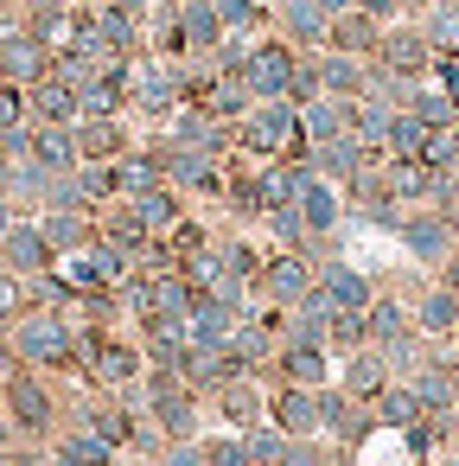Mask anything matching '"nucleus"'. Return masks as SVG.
<instances>
[{
  "mask_svg": "<svg viewBox=\"0 0 459 466\" xmlns=\"http://www.w3.org/2000/svg\"><path fill=\"white\" fill-rule=\"evenodd\" d=\"M52 466H115L122 460V447H109L96 428H84V421H65L58 434H52Z\"/></svg>",
  "mask_w": 459,
  "mask_h": 466,
  "instance_id": "24",
  "label": "nucleus"
},
{
  "mask_svg": "<svg viewBox=\"0 0 459 466\" xmlns=\"http://www.w3.org/2000/svg\"><path fill=\"white\" fill-rule=\"evenodd\" d=\"M357 14H370V20H383V26L408 20V7H402V0H357Z\"/></svg>",
  "mask_w": 459,
  "mask_h": 466,
  "instance_id": "55",
  "label": "nucleus"
},
{
  "mask_svg": "<svg viewBox=\"0 0 459 466\" xmlns=\"http://www.w3.org/2000/svg\"><path fill=\"white\" fill-rule=\"evenodd\" d=\"M434 84H440V90L459 103V58H434Z\"/></svg>",
  "mask_w": 459,
  "mask_h": 466,
  "instance_id": "56",
  "label": "nucleus"
},
{
  "mask_svg": "<svg viewBox=\"0 0 459 466\" xmlns=\"http://www.w3.org/2000/svg\"><path fill=\"white\" fill-rule=\"evenodd\" d=\"M77 179H84V192H90V205L103 211V205H115V160H84L77 167Z\"/></svg>",
  "mask_w": 459,
  "mask_h": 466,
  "instance_id": "50",
  "label": "nucleus"
},
{
  "mask_svg": "<svg viewBox=\"0 0 459 466\" xmlns=\"http://www.w3.org/2000/svg\"><path fill=\"white\" fill-rule=\"evenodd\" d=\"M332 313H338V307L313 288L300 307L281 313V339H287V345H325V351H332Z\"/></svg>",
  "mask_w": 459,
  "mask_h": 466,
  "instance_id": "27",
  "label": "nucleus"
},
{
  "mask_svg": "<svg viewBox=\"0 0 459 466\" xmlns=\"http://www.w3.org/2000/svg\"><path fill=\"white\" fill-rule=\"evenodd\" d=\"M338 135H351V103H338V96L300 103V141H306V147H325V141H338Z\"/></svg>",
  "mask_w": 459,
  "mask_h": 466,
  "instance_id": "34",
  "label": "nucleus"
},
{
  "mask_svg": "<svg viewBox=\"0 0 459 466\" xmlns=\"http://www.w3.org/2000/svg\"><path fill=\"white\" fill-rule=\"evenodd\" d=\"M160 141H185V147H205V154H217V160H236V128L230 122H217V116H205L198 103H185L166 128H154Z\"/></svg>",
  "mask_w": 459,
  "mask_h": 466,
  "instance_id": "16",
  "label": "nucleus"
},
{
  "mask_svg": "<svg viewBox=\"0 0 459 466\" xmlns=\"http://www.w3.org/2000/svg\"><path fill=\"white\" fill-rule=\"evenodd\" d=\"M383 154H370L357 135H338V141H325V147H306V167L319 173V179H332V186H351L364 167H376Z\"/></svg>",
  "mask_w": 459,
  "mask_h": 466,
  "instance_id": "22",
  "label": "nucleus"
},
{
  "mask_svg": "<svg viewBox=\"0 0 459 466\" xmlns=\"http://www.w3.org/2000/svg\"><path fill=\"white\" fill-rule=\"evenodd\" d=\"M421 33L434 46V58H459V0H440V7L421 14Z\"/></svg>",
  "mask_w": 459,
  "mask_h": 466,
  "instance_id": "45",
  "label": "nucleus"
},
{
  "mask_svg": "<svg viewBox=\"0 0 459 466\" xmlns=\"http://www.w3.org/2000/svg\"><path fill=\"white\" fill-rule=\"evenodd\" d=\"M357 345H370L364 313H332V358H344V351H357Z\"/></svg>",
  "mask_w": 459,
  "mask_h": 466,
  "instance_id": "51",
  "label": "nucleus"
},
{
  "mask_svg": "<svg viewBox=\"0 0 459 466\" xmlns=\"http://www.w3.org/2000/svg\"><path fill=\"white\" fill-rule=\"evenodd\" d=\"M427 466H459V447H446V453H434Z\"/></svg>",
  "mask_w": 459,
  "mask_h": 466,
  "instance_id": "59",
  "label": "nucleus"
},
{
  "mask_svg": "<svg viewBox=\"0 0 459 466\" xmlns=\"http://www.w3.org/2000/svg\"><path fill=\"white\" fill-rule=\"evenodd\" d=\"M453 396H459V364H453Z\"/></svg>",
  "mask_w": 459,
  "mask_h": 466,
  "instance_id": "61",
  "label": "nucleus"
},
{
  "mask_svg": "<svg viewBox=\"0 0 459 466\" xmlns=\"http://www.w3.org/2000/svg\"><path fill=\"white\" fill-rule=\"evenodd\" d=\"M294 167V211L306 218V230H313V249L325 256L332 243H344V224H351V205H344V186H332V179H319L306 160H287Z\"/></svg>",
  "mask_w": 459,
  "mask_h": 466,
  "instance_id": "6",
  "label": "nucleus"
},
{
  "mask_svg": "<svg viewBox=\"0 0 459 466\" xmlns=\"http://www.w3.org/2000/svg\"><path fill=\"white\" fill-rule=\"evenodd\" d=\"M389 122H395V109H389L383 96H357V103H351V135H357L370 154H383V141H389Z\"/></svg>",
  "mask_w": 459,
  "mask_h": 466,
  "instance_id": "43",
  "label": "nucleus"
},
{
  "mask_svg": "<svg viewBox=\"0 0 459 466\" xmlns=\"http://www.w3.org/2000/svg\"><path fill=\"white\" fill-rule=\"evenodd\" d=\"M427 351H434V339H421V332H408V339L383 345V358H389V377H395V383H408V377L427 364Z\"/></svg>",
  "mask_w": 459,
  "mask_h": 466,
  "instance_id": "47",
  "label": "nucleus"
},
{
  "mask_svg": "<svg viewBox=\"0 0 459 466\" xmlns=\"http://www.w3.org/2000/svg\"><path fill=\"white\" fill-rule=\"evenodd\" d=\"M408 307H414V332L421 339H434V345H453L459 339V288L453 281L421 275L414 294H408Z\"/></svg>",
  "mask_w": 459,
  "mask_h": 466,
  "instance_id": "14",
  "label": "nucleus"
},
{
  "mask_svg": "<svg viewBox=\"0 0 459 466\" xmlns=\"http://www.w3.org/2000/svg\"><path fill=\"white\" fill-rule=\"evenodd\" d=\"M255 230L268 237V249H306V256H319V249H313V230H306V218L294 211V198H287V205H274Z\"/></svg>",
  "mask_w": 459,
  "mask_h": 466,
  "instance_id": "40",
  "label": "nucleus"
},
{
  "mask_svg": "<svg viewBox=\"0 0 459 466\" xmlns=\"http://www.w3.org/2000/svg\"><path fill=\"white\" fill-rule=\"evenodd\" d=\"M26 109H33V122H77L84 116L77 109V84H65V77H39L26 90Z\"/></svg>",
  "mask_w": 459,
  "mask_h": 466,
  "instance_id": "37",
  "label": "nucleus"
},
{
  "mask_svg": "<svg viewBox=\"0 0 459 466\" xmlns=\"http://www.w3.org/2000/svg\"><path fill=\"white\" fill-rule=\"evenodd\" d=\"M383 179H389V192L402 205H427L434 198V167H421V160H383Z\"/></svg>",
  "mask_w": 459,
  "mask_h": 466,
  "instance_id": "44",
  "label": "nucleus"
},
{
  "mask_svg": "<svg viewBox=\"0 0 459 466\" xmlns=\"http://www.w3.org/2000/svg\"><path fill=\"white\" fill-rule=\"evenodd\" d=\"M147 141H154V154H160L173 192H185V198H211V205L224 198L230 160H217V154H205V147H185V141H160V135H147Z\"/></svg>",
  "mask_w": 459,
  "mask_h": 466,
  "instance_id": "8",
  "label": "nucleus"
},
{
  "mask_svg": "<svg viewBox=\"0 0 459 466\" xmlns=\"http://www.w3.org/2000/svg\"><path fill=\"white\" fill-rule=\"evenodd\" d=\"M0 268L20 275V281H33V275L58 268V256H52V243H45V230H39V218H20L7 237H0Z\"/></svg>",
  "mask_w": 459,
  "mask_h": 466,
  "instance_id": "20",
  "label": "nucleus"
},
{
  "mask_svg": "<svg viewBox=\"0 0 459 466\" xmlns=\"http://www.w3.org/2000/svg\"><path fill=\"white\" fill-rule=\"evenodd\" d=\"M440 281H453V288H459V262H446V268H440Z\"/></svg>",
  "mask_w": 459,
  "mask_h": 466,
  "instance_id": "60",
  "label": "nucleus"
},
{
  "mask_svg": "<svg viewBox=\"0 0 459 466\" xmlns=\"http://www.w3.org/2000/svg\"><path fill=\"white\" fill-rule=\"evenodd\" d=\"M453 262H459V256H453Z\"/></svg>",
  "mask_w": 459,
  "mask_h": 466,
  "instance_id": "63",
  "label": "nucleus"
},
{
  "mask_svg": "<svg viewBox=\"0 0 459 466\" xmlns=\"http://www.w3.org/2000/svg\"><path fill=\"white\" fill-rule=\"evenodd\" d=\"M408 109H414V116H421V122H427V128H434V135H440V128H453V122H459V103H453V96H446V90H440V84H434V77H427V84H421V90H414V103H408Z\"/></svg>",
  "mask_w": 459,
  "mask_h": 466,
  "instance_id": "46",
  "label": "nucleus"
},
{
  "mask_svg": "<svg viewBox=\"0 0 459 466\" xmlns=\"http://www.w3.org/2000/svg\"><path fill=\"white\" fill-rule=\"evenodd\" d=\"M389 383H395V377H389V358H383V345H357V351H344V358H338V390H344V396H357V402H376Z\"/></svg>",
  "mask_w": 459,
  "mask_h": 466,
  "instance_id": "21",
  "label": "nucleus"
},
{
  "mask_svg": "<svg viewBox=\"0 0 459 466\" xmlns=\"http://www.w3.org/2000/svg\"><path fill=\"white\" fill-rule=\"evenodd\" d=\"M319 434H325L332 447L357 453V447L376 434V409H370V402H357V396H344L338 383H325V390H319Z\"/></svg>",
  "mask_w": 459,
  "mask_h": 466,
  "instance_id": "13",
  "label": "nucleus"
},
{
  "mask_svg": "<svg viewBox=\"0 0 459 466\" xmlns=\"http://www.w3.org/2000/svg\"><path fill=\"white\" fill-rule=\"evenodd\" d=\"M147 377V351L128 326H109V332H90L84 326V383L103 390V396H128L135 383Z\"/></svg>",
  "mask_w": 459,
  "mask_h": 466,
  "instance_id": "4",
  "label": "nucleus"
},
{
  "mask_svg": "<svg viewBox=\"0 0 459 466\" xmlns=\"http://www.w3.org/2000/svg\"><path fill=\"white\" fill-rule=\"evenodd\" d=\"M364 326H370V345H395V339H408V332H414V307H408V288L383 281V288H376V300L364 307Z\"/></svg>",
  "mask_w": 459,
  "mask_h": 466,
  "instance_id": "23",
  "label": "nucleus"
},
{
  "mask_svg": "<svg viewBox=\"0 0 459 466\" xmlns=\"http://www.w3.org/2000/svg\"><path fill=\"white\" fill-rule=\"evenodd\" d=\"M7 345L26 370H52V377H84V326L71 313L52 307H26L7 326Z\"/></svg>",
  "mask_w": 459,
  "mask_h": 466,
  "instance_id": "1",
  "label": "nucleus"
},
{
  "mask_svg": "<svg viewBox=\"0 0 459 466\" xmlns=\"http://www.w3.org/2000/svg\"><path fill=\"white\" fill-rule=\"evenodd\" d=\"M268 421H274L281 434H294V441L319 434V390H300V383H274V396H268Z\"/></svg>",
  "mask_w": 459,
  "mask_h": 466,
  "instance_id": "25",
  "label": "nucleus"
},
{
  "mask_svg": "<svg viewBox=\"0 0 459 466\" xmlns=\"http://www.w3.org/2000/svg\"><path fill=\"white\" fill-rule=\"evenodd\" d=\"M77 141H84V160H122L128 147H141V128L135 116H103V122H77Z\"/></svg>",
  "mask_w": 459,
  "mask_h": 466,
  "instance_id": "29",
  "label": "nucleus"
},
{
  "mask_svg": "<svg viewBox=\"0 0 459 466\" xmlns=\"http://www.w3.org/2000/svg\"><path fill=\"white\" fill-rule=\"evenodd\" d=\"M376 288H383V275H370L364 262H351L344 243H332V249L319 256V294H325L338 313H364V307L376 300Z\"/></svg>",
  "mask_w": 459,
  "mask_h": 466,
  "instance_id": "11",
  "label": "nucleus"
},
{
  "mask_svg": "<svg viewBox=\"0 0 459 466\" xmlns=\"http://www.w3.org/2000/svg\"><path fill=\"white\" fill-rule=\"evenodd\" d=\"M192 103V65L185 58H141L135 65V77H128V116H135V128H166L179 109Z\"/></svg>",
  "mask_w": 459,
  "mask_h": 466,
  "instance_id": "3",
  "label": "nucleus"
},
{
  "mask_svg": "<svg viewBox=\"0 0 459 466\" xmlns=\"http://www.w3.org/2000/svg\"><path fill=\"white\" fill-rule=\"evenodd\" d=\"M147 281V319H192V307H198V288L179 275V268H166V275H141ZM141 326V319H135Z\"/></svg>",
  "mask_w": 459,
  "mask_h": 466,
  "instance_id": "31",
  "label": "nucleus"
},
{
  "mask_svg": "<svg viewBox=\"0 0 459 466\" xmlns=\"http://www.w3.org/2000/svg\"><path fill=\"white\" fill-rule=\"evenodd\" d=\"M154 186H166V167H160L154 141L141 135V147H128V154L115 160V198H141V192H154Z\"/></svg>",
  "mask_w": 459,
  "mask_h": 466,
  "instance_id": "32",
  "label": "nucleus"
},
{
  "mask_svg": "<svg viewBox=\"0 0 459 466\" xmlns=\"http://www.w3.org/2000/svg\"><path fill=\"white\" fill-rule=\"evenodd\" d=\"M313 65H319V90L325 96H338V103H357L364 96V84H370V58H351V52H313Z\"/></svg>",
  "mask_w": 459,
  "mask_h": 466,
  "instance_id": "28",
  "label": "nucleus"
},
{
  "mask_svg": "<svg viewBox=\"0 0 459 466\" xmlns=\"http://www.w3.org/2000/svg\"><path fill=\"white\" fill-rule=\"evenodd\" d=\"M160 466H205V434H198V441H173V447L160 453Z\"/></svg>",
  "mask_w": 459,
  "mask_h": 466,
  "instance_id": "54",
  "label": "nucleus"
},
{
  "mask_svg": "<svg viewBox=\"0 0 459 466\" xmlns=\"http://www.w3.org/2000/svg\"><path fill=\"white\" fill-rule=\"evenodd\" d=\"M395 243H402V256H408L421 275H440V268L459 256V218H446L440 205H408Z\"/></svg>",
  "mask_w": 459,
  "mask_h": 466,
  "instance_id": "7",
  "label": "nucleus"
},
{
  "mask_svg": "<svg viewBox=\"0 0 459 466\" xmlns=\"http://www.w3.org/2000/svg\"><path fill=\"white\" fill-rule=\"evenodd\" d=\"M52 39H39L33 26H20L14 39H0V84H20V90H33L39 77H52Z\"/></svg>",
  "mask_w": 459,
  "mask_h": 466,
  "instance_id": "18",
  "label": "nucleus"
},
{
  "mask_svg": "<svg viewBox=\"0 0 459 466\" xmlns=\"http://www.w3.org/2000/svg\"><path fill=\"white\" fill-rule=\"evenodd\" d=\"M370 409H376V428H389V434H408V428L427 415V409H421V396H414L408 383H389V390H383Z\"/></svg>",
  "mask_w": 459,
  "mask_h": 466,
  "instance_id": "42",
  "label": "nucleus"
},
{
  "mask_svg": "<svg viewBox=\"0 0 459 466\" xmlns=\"http://www.w3.org/2000/svg\"><path fill=\"white\" fill-rule=\"evenodd\" d=\"M236 307H224V300H205L198 294V307H192V319H185V345H198V351H224L230 345V332H236Z\"/></svg>",
  "mask_w": 459,
  "mask_h": 466,
  "instance_id": "33",
  "label": "nucleus"
},
{
  "mask_svg": "<svg viewBox=\"0 0 459 466\" xmlns=\"http://www.w3.org/2000/svg\"><path fill=\"white\" fill-rule=\"evenodd\" d=\"M122 205L141 218V230H147V237H166V230H173V224L192 211V198H185V192H173V186H154V192H141V198H122Z\"/></svg>",
  "mask_w": 459,
  "mask_h": 466,
  "instance_id": "35",
  "label": "nucleus"
},
{
  "mask_svg": "<svg viewBox=\"0 0 459 466\" xmlns=\"http://www.w3.org/2000/svg\"><path fill=\"white\" fill-rule=\"evenodd\" d=\"M313 288H319V256H306V249H268V262H262V275H255V300H262V307L287 313V307H300Z\"/></svg>",
  "mask_w": 459,
  "mask_h": 466,
  "instance_id": "9",
  "label": "nucleus"
},
{
  "mask_svg": "<svg viewBox=\"0 0 459 466\" xmlns=\"http://www.w3.org/2000/svg\"><path fill=\"white\" fill-rule=\"evenodd\" d=\"M268 396H274V383L268 377H255V370H236L205 409H211V421L217 428H230V434H249V428H262L268 421Z\"/></svg>",
  "mask_w": 459,
  "mask_h": 466,
  "instance_id": "10",
  "label": "nucleus"
},
{
  "mask_svg": "<svg viewBox=\"0 0 459 466\" xmlns=\"http://www.w3.org/2000/svg\"><path fill=\"white\" fill-rule=\"evenodd\" d=\"M427 141H434V128H427L414 109H395L389 141H383V160H421V154H427Z\"/></svg>",
  "mask_w": 459,
  "mask_h": 466,
  "instance_id": "41",
  "label": "nucleus"
},
{
  "mask_svg": "<svg viewBox=\"0 0 459 466\" xmlns=\"http://www.w3.org/2000/svg\"><path fill=\"white\" fill-rule=\"evenodd\" d=\"M39 230H45L52 256L71 262V256H84L96 243V211H39Z\"/></svg>",
  "mask_w": 459,
  "mask_h": 466,
  "instance_id": "30",
  "label": "nucleus"
},
{
  "mask_svg": "<svg viewBox=\"0 0 459 466\" xmlns=\"http://www.w3.org/2000/svg\"><path fill=\"white\" fill-rule=\"evenodd\" d=\"M211 7H217L224 33H236V39H262V33H274V7H268V0H211Z\"/></svg>",
  "mask_w": 459,
  "mask_h": 466,
  "instance_id": "39",
  "label": "nucleus"
},
{
  "mask_svg": "<svg viewBox=\"0 0 459 466\" xmlns=\"http://www.w3.org/2000/svg\"><path fill=\"white\" fill-rule=\"evenodd\" d=\"M453 447H459V428H453Z\"/></svg>",
  "mask_w": 459,
  "mask_h": 466,
  "instance_id": "62",
  "label": "nucleus"
},
{
  "mask_svg": "<svg viewBox=\"0 0 459 466\" xmlns=\"http://www.w3.org/2000/svg\"><path fill=\"white\" fill-rule=\"evenodd\" d=\"M179 377L211 402L230 377H236V364H230V351H198V345H185V358H179Z\"/></svg>",
  "mask_w": 459,
  "mask_h": 466,
  "instance_id": "36",
  "label": "nucleus"
},
{
  "mask_svg": "<svg viewBox=\"0 0 459 466\" xmlns=\"http://www.w3.org/2000/svg\"><path fill=\"white\" fill-rule=\"evenodd\" d=\"M0 415H7V421H14L39 453H45V447H52V434L71 421V396L58 390V377H52V370H26V364H20L7 383H0Z\"/></svg>",
  "mask_w": 459,
  "mask_h": 466,
  "instance_id": "2",
  "label": "nucleus"
},
{
  "mask_svg": "<svg viewBox=\"0 0 459 466\" xmlns=\"http://www.w3.org/2000/svg\"><path fill=\"white\" fill-rule=\"evenodd\" d=\"M268 383L325 390V383H338V358H332L325 345H287V339H281V351H274V364H268Z\"/></svg>",
  "mask_w": 459,
  "mask_h": 466,
  "instance_id": "17",
  "label": "nucleus"
},
{
  "mask_svg": "<svg viewBox=\"0 0 459 466\" xmlns=\"http://www.w3.org/2000/svg\"><path fill=\"white\" fill-rule=\"evenodd\" d=\"M33 160H39L45 173H77V167H84L77 122H33Z\"/></svg>",
  "mask_w": 459,
  "mask_h": 466,
  "instance_id": "26",
  "label": "nucleus"
},
{
  "mask_svg": "<svg viewBox=\"0 0 459 466\" xmlns=\"http://www.w3.org/2000/svg\"><path fill=\"white\" fill-rule=\"evenodd\" d=\"M243 441H249V460H255V466H281V460H287V441H294V434H281L274 421H262V428H249Z\"/></svg>",
  "mask_w": 459,
  "mask_h": 466,
  "instance_id": "48",
  "label": "nucleus"
},
{
  "mask_svg": "<svg viewBox=\"0 0 459 466\" xmlns=\"http://www.w3.org/2000/svg\"><path fill=\"white\" fill-rule=\"evenodd\" d=\"M205 466H255V460H249V441L243 434L217 428V434H205Z\"/></svg>",
  "mask_w": 459,
  "mask_h": 466,
  "instance_id": "49",
  "label": "nucleus"
},
{
  "mask_svg": "<svg viewBox=\"0 0 459 466\" xmlns=\"http://www.w3.org/2000/svg\"><path fill=\"white\" fill-rule=\"evenodd\" d=\"M376 39H383V20H370V14L351 7V14L332 20V39H325V46H332V52H351V58H376Z\"/></svg>",
  "mask_w": 459,
  "mask_h": 466,
  "instance_id": "38",
  "label": "nucleus"
},
{
  "mask_svg": "<svg viewBox=\"0 0 459 466\" xmlns=\"http://www.w3.org/2000/svg\"><path fill=\"white\" fill-rule=\"evenodd\" d=\"M294 65H300V52H294L281 33H262V39L249 46L243 84L255 90V103H281V96H294Z\"/></svg>",
  "mask_w": 459,
  "mask_h": 466,
  "instance_id": "12",
  "label": "nucleus"
},
{
  "mask_svg": "<svg viewBox=\"0 0 459 466\" xmlns=\"http://www.w3.org/2000/svg\"><path fill=\"white\" fill-rule=\"evenodd\" d=\"M268 7H274V33H281L294 52H325L332 14L319 7V0H268Z\"/></svg>",
  "mask_w": 459,
  "mask_h": 466,
  "instance_id": "19",
  "label": "nucleus"
},
{
  "mask_svg": "<svg viewBox=\"0 0 459 466\" xmlns=\"http://www.w3.org/2000/svg\"><path fill=\"white\" fill-rule=\"evenodd\" d=\"M319 7H325V14L338 20V14H351V7H357V0H319Z\"/></svg>",
  "mask_w": 459,
  "mask_h": 466,
  "instance_id": "57",
  "label": "nucleus"
},
{
  "mask_svg": "<svg viewBox=\"0 0 459 466\" xmlns=\"http://www.w3.org/2000/svg\"><path fill=\"white\" fill-rule=\"evenodd\" d=\"M236 154L243 160H306V141H300V103H255L243 122H236Z\"/></svg>",
  "mask_w": 459,
  "mask_h": 466,
  "instance_id": "5",
  "label": "nucleus"
},
{
  "mask_svg": "<svg viewBox=\"0 0 459 466\" xmlns=\"http://www.w3.org/2000/svg\"><path fill=\"white\" fill-rule=\"evenodd\" d=\"M370 65H383V71H402V77H434V46H427V33H421V20H395V26H383V39H376V58Z\"/></svg>",
  "mask_w": 459,
  "mask_h": 466,
  "instance_id": "15",
  "label": "nucleus"
},
{
  "mask_svg": "<svg viewBox=\"0 0 459 466\" xmlns=\"http://www.w3.org/2000/svg\"><path fill=\"white\" fill-rule=\"evenodd\" d=\"M402 7H408V20H421L427 7H440V0H402Z\"/></svg>",
  "mask_w": 459,
  "mask_h": 466,
  "instance_id": "58",
  "label": "nucleus"
},
{
  "mask_svg": "<svg viewBox=\"0 0 459 466\" xmlns=\"http://www.w3.org/2000/svg\"><path fill=\"white\" fill-rule=\"evenodd\" d=\"M20 122H33L26 90H20V84H0V135H7V128H20Z\"/></svg>",
  "mask_w": 459,
  "mask_h": 466,
  "instance_id": "52",
  "label": "nucleus"
},
{
  "mask_svg": "<svg viewBox=\"0 0 459 466\" xmlns=\"http://www.w3.org/2000/svg\"><path fill=\"white\" fill-rule=\"evenodd\" d=\"M427 205H440L446 218H459V167L453 173H434V198Z\"/></svg>",
  "mask_w": 459,
  "mask_h": 466,
  "instance_id": "53",
  "label": "nucleus"
}]
</instances>
